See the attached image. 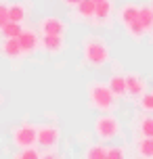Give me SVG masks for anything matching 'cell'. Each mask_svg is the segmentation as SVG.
Here are the masks:
<instances>
[{
	"instance_id": "cell-4",
	"label": "cell",
	"mask_w": 153,
	"mask_h": 159,
	"mask_svg": "<svg viewBox=\"0 0 153 159\" xmlns=\"http://www.w3.org/2000/svg\"><path fill=\"white\" fill-rule=\"evenodd\" d=\"M36 128L34 126H21L15 130V134H13V140H15L17 147H21V149H27V147H32L36 143Z\"/></svg>"
},
{
	"instance_id": "cell-1",
	"label": "cell",
	"mask_w": 153,
	"mask_h": 159,
	"mask_svg": "<svg viewBox=\"0 0 153 159\" xmlns=\"http://www.w3.org/2000/svg\"><path fill=\"white\" fill-rule=\"evenodd\" d=\"M88 94H90L92 105L97 109H101V111H109V109H113V105H115V98H113V92L109 90V86L92 84L88 88Z\"/></svg>"
},
{
	"instance_id": "cell-17",
	"label": "cell",
	"mask_w": 153,
	"mask_h": 159,
	"mask_svg": "<svg viewBox=\"0 0 153 159\" xmlns=\"http://www.w3.org/2000/svg\"><path fill=\"white\" fill-rule=\"evenodd\" d=\"M25 17V11L21 4H13V7H8V21H15V23H21Z\"/></svg>"
},
{
	"instance_id": "cell-23",
	"label": "cell",
	"mask_w": 153,
	"mask_h": 159,
	"mask_svg": "<svg viewBox=\"0 0 153 159\" xmlns=\"http://www.w3.org/2000/svg\"><path fill=\"white\" fill-rule=\"evenodd\" d=\"M124 157V151L120 147H113V149H107V159H122Z\"/></svg>"
},
{
	"instance_id": "cell-11",
	"label": "cell",
	"mask_w": 153,
	"mask_h": 159,
	"mask_svg": "<svg viewBox=\"0 0 153 159\" xmlns=\"http://www.w3.org/2000/svg\"><path fill=\"white\" fill-rule=\"evenodd\" d=\"M134 19H138V7H134V4H126V7L122 8V13H120V21L124 25H128V23H132Z\"/></svg>"
},
{
	"instance_id": "cell-3",
	"label": "cell",
	"mask_w": 153,
	"mask_h": 159,
	"mask_svg": "<svg viewBox=\"0 0 153 159\" xmlns=\"http://www.w3.org/2000/svg\"><path fill=\"white\" fill-rule=\"evenodd\" d=\"M95 128H97L99 138H103V140H111V138H115V134L120 132V124H118V119L111 117V115L99 117Z\"/></svg>"
},
{
	"instance_id": "cell-20",
	"label": "cell",
	"mask_w": 153,
	"mask_h": 159,
	"mask_svg": "<svg viewBox=\"0 0 153 159\" xmlns=\"http://www.w3.org/2000/svg\"><path fill=\"white\" fill-rule=\"evenodd\" d=\"M128 32L134 36V38H143V34H145V27L141 25V21L138 19H134L132 23H128Z\"/></svg>"
},
{
	"instance_id": "cell-13",
	"label": "cell",
	"mask_w": 153,
	"mask_h": 159,
	"mask_svg": "<svg viewBox=\"0 0 153 159\" xmlns=\"http://www.w3.org/2000/svg\"><path fill=\"white\" fill-rule=\"evenodd\" d=\"M138 21L145 30L153 27V8H138Z\"/></svg>"
},
{
	"instance_id": "cell-25",
	"label": "cell",
	"mask_w": 153,
	"mask_h": 159,
	"mask_svg": "<svg viewBox=\"0 0 153 159\" xmlns=\"http://www.w3.org/2000/svg\"><path fill=\"white\" fill-rule=\"evenodd\" d=\"M19 157H21V159H38V157H40V153L34 151V149H27V151L19 153Z\"/></svg>"
},
{
	"instance_id": "cell-7",
	"label": "cell",
	"mask_w": 153,
	"mask_h": 159,
	"mask_svg": "<svg viewBox=\"0 0 153 159\" xmlns=\"http://www.w3.org/2000/svg\"><path fill=\"white\" fill-rule=\"evenodd\" d=\"M126 92L132 96H143L145 94V80L138 75H126Z\"/></svg>"
},
{
	"instance_id": "cell-27",
	"label": "cell",
	"mask_w": 153,
	"mask_h": 159,
	"mask_svg": "<svg viewBox=\"0 0 153 159\" xmlns=\"http://www.w3.org/2000/svg\"><path fill=\"white\" fill-rule=\"evenodd\" d=\"M92 2H95V4H99V2H103V0H92Z\"/></svg>"
},
{
	"instance_id": "cell-9",
	"label": "cell",
	"mask_w": 153,
	"mask_h": 159,
	"mask_svg": "<svg viewBox=\"0 0 153 159\" xmlns=\"http://www.w3.org/2000/svg\"><path fill=\"white\" fill-rule=\"evenodd\" d=\"M42 44L49 52H57V50L63 48V38H61V34H44Z\"/></svg>"
},
{
	"instance_id": "cell-26",
	"label": "cell",
	"mask_w": 153,
	"mask_h": 159,
	"mask_svg": "<svg viewBox=\"0 0 153 159\" xmlns=\"http://www.w3.org/2000/svg\"><path fill=\"white\" fill-rule=\"evenodd\" d=\"M63 2L67 7H78V4H80V0H63Z\"/></svg>"
},
{
	"instance_id": "cell-18",
	"label": "cell",
	"mask_w": 153,
	"mask_h": 159,
	"mask_svg": "<svg viewBox=\"0 0 153 159\" xmlns=\"http://www.w3.org/2000/svg\"><path fill=\"white\" fill-rule=\"evenodd\" d=\"M2 32H4L7 38H17L21 34V25L15 23V21H7V23L2 25Z\"/></svg>"
},
{
	"instance_id": "cell-21",
	"label": "cell",
	"mask_w": 153,
	"mask_h": 159,
	"mask_svg": "<svg viewBox=\"0 0 153 159\" xmlns=\"http://www.w3.org/2000/svg\"><path fill=\"white\" fill-rule=\"evenodd\" d=\"M141 132H143L145 136H151V138H153V117L143 119V124H141Z\"/></svg>"
},
{
	"instance_id": "cell-12",
	"label": "cell",
	"mask_w": 153,
	"mask_h": 159,
	"mask_svg": "<svg viewBox=\"0 0 153 159\" xmlns=\"http://www.w3.org/2000/svg\"><path fill=\"white\" fill-rule=\"evenodd\" d=\"M111 15V2L109 0H103V2H99L97 8H95V17H97L99 21H105L107 17Z\"/></svg>"
},
{
	"instance_id": "cell-5",
	"label": "cell",
	"mask_w": 153,
	"mask_h": 159,
	"mask_svg": "<svg viewBox=\"0 0 153 159\" xmlns=\"http://www.w3.org/2000/svg\"><path fill=\"white\" fill-rule=\"evenodd\" d=\"M36 140L42 144V147H55L59 143V130L53 126H42L38 128L36 132Z\"/></svg>"
},
{
	"instance_id": "cell-19",
	"label": "cell",
	"mask_w": 153,
	"mask_h": 159,
	"mask_svg": "<svg viewBox=\"0 0 153 159\" xmlns=\"http://www.w3.org/2000/svg\"><path fill=\"white\" fill-rule=\"evenodd\" d=\"M86 157L88 159H105L107 157V149L101 147V144H95V147H90L86 151Z\"/></svg>"
},
{
	"instance_id": "cell-6",
	"label": "cell",
	"mask_w": 153,
	"mask_h": 159,
	"mask_svg": "<svg viewBox=\"0 0 153 159\" xmlns=\"http://www.w3.org/2000/svg\"><path fill=\"white\" fill-rule=\"evenodd\" d=\"M40 32L42 34H61L63 36L65 32V23L57 17H46L40 21Z\"/></svg>"
},
{
	"instance_id": "cell-24",
	"label": "cell",
	"mask_w": 153,
	"mask_h": 159,
	"mask_svg": "<svg viewBox=\"0 0 153 159\" xmlns=\"http://www.w3.org/2000/svg\"><path fill=\"white\" fill-rule=\"evenodd\" d=\"M8 21V7L7 4H0V30H2V25Z\"/></svg>"
},
{
	"instance_id": "cell-14",
	"label": "cell",
	"mask_w": 153,
	"mask_h": 159,
	"mask_svg": "<svg viewBox=\"0 0 153 159\" xmlns=\"http://www.w3.org/2000/svg\"><path fill=\"white\" fill-rule=\"evenodd\" d=\"M4 55L11 57V59L21 55V46H19V40L17 38H8V42L4 44Z\"/></svg>"
},
{
	"instance_id": "cell-10",
	"label": "cell",
	"mask_w": 153,
	"mask_h": 159,
	"mask_svg": "<svg viewBox=\"0 0 153 159\" xmlns=\"http://www.w3.org/2000/svg\"><path fill=\"white\" fill-rule=\"evenodd\" d=\"M109 90L113 92V96L126 94V78H122V75H113V78L109 80Z\"/></svg>"
},
{
	"instance_id": "cell-8",
	"label": "cell",
	"mask_w": 153,
	"mask_h": 159,
	"mask_svg": "<svg viewBox=\"0 0 153 159\" xmlns=\"http://www.w3.org/2000/svg\"><path fill=\"white\" fill-rule=\"evenodd\" d=\"M19 40V46H21V52H32L34 48L38 46V38L34 32H21L17 36Z\"/></svg>"
},
{
	"instance_id": "cell-16",
	"label": "cell",
	"mask_w": 153,
	"mask_h": 159,
	"mask_svg": "<svg viewBox=\"0 0 153 159\" xmlns=\"http://www.w3.org/2000/svg\"><path fill=\"white\" fill-rule=\"evenodd\" d=\"M138 153L143 157H153V138L151 136H145L141 143H138Z\"/></svg>"
},
{
	"instance_id": "cell-2",
	"label": "cell",
	"mask_w": 153,
	"mask_h": 159,
	"mask_svg": "<svg viewBox=\"0 0 153 159\" xmlns=\"http://www.w3.org/2000/svg\"><path fill=\"white\" fill-rule=\"evenodd\" d=\"M84 57H86L88 63L101 65L109 59V48H107V44L101 42V40H88V42L84 44Z\"/></svg>"
},
{
	"instance_id": "cell-22",
	"label": "cell",
	"mask_w": 153,
	"mask_h": 159,
	"mask_svg": "<svg viewBox=\"0 0 153 159\" xmlns=\"http://www.w3.org/2000/svg\"><path fill=\"white\" fill-rule=\"evenodd\" d=\"M141 105H143V109H145V111H153V94H143Z\"/></svg>"
},
{
	"instance_id": "cell-15",
	"label": "cell",
	"mask_w": 153,
	"mask_h": 159,
	"mask_svg": "<svg viewBox=\"0 0 153 159\" xmlns=\"http://www.w3.org/2000/svg\"><path fill=\"white\" fill-rule=\"evenodd\" d=\"M95 8H97V4L92 2V0H80V4H78V11H80L82 17H95Z\"/></svg>"
}]
</instances>
